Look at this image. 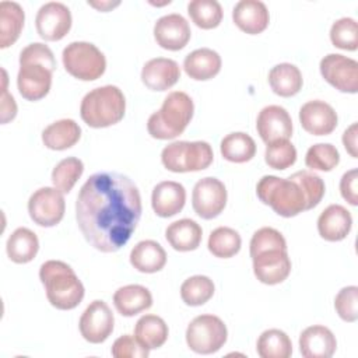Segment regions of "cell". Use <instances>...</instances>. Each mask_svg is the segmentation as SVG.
<instances>
[{"label": "cell", "instance_id": "obj_13", "mask_svg": "<svg viewBox=\"0 0 358 358\" xmlns=\"http://www.w3.org/2000/svg\"><path fill=\"white\" fill-rule=\"evenodd\" d=\"M113 324L115 317L110 308L106 302L96 299L92 301L83 312L78 329L84 340L92 344H99L112 334Z\"/></svg>", "mask_w": 358, "mask_h": 358}, {"label": "cell", "instance_id": "obj_41", "mask_svg": "<svg viewBox=\"0 0 358 358\" xmlns=\"http://www.w3.org/2000/svg\"><path fill=\"white\" fill-rule=\"evenodd\" d=\"M331 43L343 50H357L358 48V25L354 18L343 17L333 22L330 28Z\"/></svg>", "mask_w": 358, "mask_h": 358}, {"label": "cell", "instance_id": "obj_10", "mask_svg": "<svg viewBox=\"0 0 358 358\" xmlns=\"http://www.w3.org/2000/svg\"><path fill=\"white\" fill-rule=\"evenodd\" d=\"M64 197L56 187H41L35 190L28 200V213L31 220L39 227L50 228L57 225L64 215Z\"/></svg>", "mask_w": 358, "mask_h": 358}, {"label": "cell", "instance_id": "obj_39", "mask_svg": "<svg viewBox=\"0 0 358 358\" xmlns=\"http://www.w3.org/2000/svg\"><path fill=\"white\" fill-rule=\"evenodd\" d=\"M340 162V154L333 144L319 143L309 147L305 155V164L313 171L329 172Z\"/></svg>", "mask_w": 358, "mask_h": 358}, {"label": "cell", "instance_id": "obj_35", "mask_svg": "<svg viewBox=\"0 0 358 358\" xmlns=\"http://www.w3.org/2000/svg\"><path fill=\"white\" fill-rule=\"evenodd\" d=\"M207 246L213 256L228 259L241 250L242 239L235 229L229 227H218L210 234Z\"/></svg>", "mask_w": 358, "mask_h": 358}, {"label": "cell", "instance_id": "obj_19", "mask_svg": "<svg viewBox=\"0 0 358 358\" xmlns=\"http://www.w3.org/2000/svg\"><path fill=\"white\" fill-rule=\"evenodd\" d=\"M180 78L179 64L166 57L148 60L141 70V81L151 91H166Z\"/></svg>", "mask_w": 358, "mask_h": 358}, {"label": "cell", "instance_id": "obj_4", "mask_svg": "<svg viewBox=\"0 0 358 358\" xmlns=\"http://www.w3.org/2000/svg\"><path fill=\"white\" fill-rule=\"evenodd\" d=\"M194 112L192 98L182 91L169 92L159 110L154 112L147 122L151 137L171 140L180 136L190 123Z\"/></svg>", "mask_w": 358, "mask_h": 358}, {"label": "cell", "instance_id": "obj_46", "mask_svg": "<svg viewBox=\"0 0 358 358\" xmlns=\"http://www.w3.org/2000/svg\"><path fill=\"white\" fill-rule=\"evenodd\" d=\"M357 182H358V171L350 169L347 171L340 180V193L344 200H347L351 206L358 204V189H357Z\"/></svg>", "mask_w": 358, "mask_h": 358}, {"label": "cell", "instance_id": "obj_6", "mask_svg": "<svg viewBox=\"0 0 358 358\" xmlns=\"http://www.w3.org/2000/svg\"><path fill=\"white\" fill-rule=\"evenodd\" d=\"M257 197L275 214L289 218L306 210V197L296 182L273 175L263 176L256 186Z\"/></svg>", "mask_w": 358, "mask_h": 358}, {"label": "cell", "instance_id": "obj_15", "mask_svg": "<svg viewBox=\"0 0 358 358\" xmlns=\"http://www.w3.org/2000/svg\"><path fill=\"white\" fill-rule=\"evenodd\" d=\"M256 278L267 285H275L287 280L291 273V259L287 249L271 248L252 256Z\"/></svg>", "mask_w": 358, "mask_h": 358}, {"label": "cell", "instance_id": "obj_49", "mask_svg": "<svg viewBox=\"0 0 358 358\" xmlns=\"http://www.w3.org/2000/svg\"><path fill=\"white\" fill-rule=\"evenodd\" d=\"M120 1H88V6L99 10V11H109L113 7H117Z\"/></svg>", "mask_w": 358, "mask_h": 358}, {"label": "cell", "instance_id": "obj_27", "mask_svg": "<svg viewBox=\"0 0 358 358\" xmlns=\"http://www.w3.org/2000/svg\"><path fill=\"white\" fill-rule=\"evenodd\" d=\"M130 263L140 273H157L166 263V252L152 239L140 241L130 252Z\"/></svg>", "mask_w": 358, "mask_h": 358}, {"label": "cell", "instance_id": "obj_26", "mask_svg": "<svg viewBox=\"0 0 358 358\" xmlns=\"http://www.w3.org/2000/svg\"><path fill=\"white\" fill-rule=\"evenodd\" d=\"M165 238L175 250L190 252L200 246L203 229L196 221L190 218H182L166 227Z\"/></svg>", "mask_w": 358, "mask_h": 358}, {"label": "cell", "instance_id": "obj_47", "mask_svg": "<svg viewBox=\"0 0 358 358\" xmlns=\"http://www.w3.org/2000/svg\"><path fill=\"white\" fill-rule=\"evenodd\" d=\"M17 115V103L13 98V95H10L7 92V90H3V95H1V123H7L8 120H13Z\"/></svg>", "mask_w": 358, "mask_h": 358}, {"label": "cell", "instance_id": "obj_1", "mask_svg": "<svg viewBox=\"0 0 358 358\" xmlns=\"http://www.w3.org/2000/svg\"><path fill=\"white\" fill-rule=\"evenodd\" d=\"M76 218L87 242L112 253L124 246L141 218V196L134 182L117 172H98L83 185Z\"/></svg>", "mask_w": 358, "mask_h": 358}, {"label": "cell", "instance_id": "obj_37", "mask_svg": "<svg viewBox=\"0 0 358 358\" xmlns=\"http://www.w3.org/2000/svg\"><path fill=\"white\" fill-rule=\"evenodd\" d=\"M187 13L201 29L217 28L222 20V7L217 0H192L187 4Z\"/></svg>", "mask_w": 358, "mask_h": 358}, {"label": "cell", "instance_id": "obj_5", "mask_svg": "<svg viewBox=\"0 0 358 358\" xmlns=\"http://www.w3.org/2000/svg\"><path fill=\"white\" fill-rule=\"evenodd\" d=\"M126 112V99L116 85H103L87 92L80 105L84 123L94 129L119 123Z\"/></svg>", "mask_w": 358, "mask_h": 358}, {"label": "cell", "instance_id": "obj_32", "mask_svg": "<svg viewBox=\"0 0 358 358\" xmlns=\"http://www.w3.org/2000/svg\"><path fill=\"white\" fill-rule=\"evenodd\" d=\"M168 326L165 320L157 315L141 316L134 326V337L148 350L159 348L168 340Z\"/></svg>", "mask_w": 358, "mask_h": 358}, {"label": "cell", "instance_id": "obj_18", "mask_svg": "<svg viewBox=\"0 0 358 358\" xmlns=\"http://www.w3.org/2000/svg\"><path fill=\"white\" fill-rule=\"evenodd\" d=\"M190 27L180 14H168L157 20L154 25L155 42L166 50H180L190 41Z\"/></svg>", "mask_w": 358, "mask_h": 358}, {"label": "cell", "instance_id": "obj_30", "mask_svg": "<svg viewBox=\"0 0 358 358\" xmlns=\"http://www.w3.org/2000/svg\"><path fill=\"white\" fill-rule=\"evenodd\" d=\"M268 84L274 94L288 98L296 95L301 91L303 78L295 64L280 63L270 70Z\"/></svg>", "mask_w": 358, "mask_h": 358}, {"label": "cell", "instance_id": "obj_7", "mask_svg": "<svg viewBox=\"0 0 358 358\" xmlns=\"http://www.w3.org/2000/svg\"><path fill=\"white\" fill-rule=\"evenodd\" d=\"M213 159V148L207 141H173L161 152L162 165L175 173L203 171Z\"/></svg>", "mask_w": 358, "mask_h": 358}, {"label": "cell", "instance_id": "obj_40", "mask_svg": "<svg viewBox=\"0 0 358 358\" xmlns=\"http://www.w3.org/2000/svg\"><path fill=\"white\" fill-rule=\"evenodd\" d=\"M289 179H292L294 182H296L299 185V187L302 189L305 197H306V210H310L313 207H316L326 192V186L323 179L316 175L312 171H298L295 173H292L289 176Z\"/></svg>", "mask_w": 358, "mask_h": 358}, {"label": "cell", "instance_id": "obj_3", "mask_svg": "<svg viewBox=\"0 0 358 358\" xmlns=\"http://www.w3.org/2000/svg\"><path fill=\"white\" fill-rule=\"evenodd\" d=\"M39 278L45 287L46 298L52 306L70 310L84 298V285L74 270L64 262L48 260L39 268Z\"/></svg>", "mask_w": 358, "mask_h": 358}, {"label": "cell", "instance_id": "obj_29", "mask_svg": "<svg viewBox=\"0 0 358 358\" xmlns=\"http://www.w3.org/2000/svg\"><path fill=\"white\" fill-rule=\"evenodd\" d=\"M7 256L17 264H25L34 260L39 250V241L34 231L21 227L17 228L7 239Z\"/></svg>", "mask_w": 358, "mask_h": 358}, {"label": "cell", "instance_id": "obj_20", "mask_svg": "<svg viewBox=\"0 0 358 358\" xmlns=\"http://www.w3.org/2000/svg\"><path fill=\"white\" fill-rule=\"evenodd\" d=\"M186 203V190L182 183L173 180L159 182L151 194V206L158 217L168 218L182 211Z\"/></svg>", "mask_w": 358, "mask_h": 358}, {"label": "cell", "instance_id": "obj_2", "mask_svg": "<svg viewBox=\"0 0 358 358\" xmlns=\"http://www.w3.org/2000/svg\"><path fill=\"white\" fill-rule=\"evenodd\" d=\"M56 60L49 46L35 42L20 53V70L17 74L18 92L27 101H39L48 95L52 87V73Z\"/></svg>", "mask_w": 358, "mask_h": 358}, {"label": "cell", "instance_id": "obj_36", "mask_svg": "<svg viewBox=\"0 0 358 358\" xmlns=\"http://www.w3.org/2000/svg\"><path fill=\"white\" fill-rule=\"evenodd\" d=\"M215 287L207 275H193L180 285V298L189 306H200L208 302L214 295Z\"/></svg>", "mask_w": 358, "mask_h": 358}, {"label": "cell", "instance_id": "obj_31", "mask_svg": "<svg viewBox=\"0 0 358 358\" xmlns=\"http://www.w3.org/2000/svg\"><path fill=\"white\" fill-rule=\"evenodd\" d=\"M24 10L15 1L0 3V48L6 49L13 45L24 27Z\"/></svg>", "mask_w": 358, "mask_h": 358}, {"label": "cell", "instance_id": "obj_22", "mask_svg": "<svg viewBox=\"0 0 358 358\" xmlns=\"http://www.w3.org/2000/svg\"><path fill=\"white\" fill-rule=\"evenodd\" d=\"M336 348L337 340L324 326H309L299 336V351L305 358H330Z\"/></svg>", "mask_w": 358, "mask_h": 358}, {"label": "cell", "instance_id": "obj_16", "mask_svg": "<svg viewBox=\"0 0 358 358\" xmlns=\"http://www.w3.org/2000/svg\"><path fill=\"white\" fill-rule=\"evenodd\" d=\"M256 129L266 144L277 140H288L292 136V119L282 106L268 105L259 112Z\"/></svg>", "mask_w": 358, "mask_h": 358}, {"label": "cell", "instance_id": "obj_12", "mask_svg": "<svg viewBox=\"0 0 358 358\" xmlns=\"http://www.w3.org/2000/svg\"><path fill=\"white\" fill-rule=\"evenodd\" d=\"M322 77L340 92L355 94L358 91L357 60L338 53H329L319 64Z\"/></svg>", "mask_w": 358, "mask_h": 358}, {"label": "cell", "instance_id": "obj_45", "mask_svg": "<svg viewBox=\"0 0 358 358\" xmlns=\"http://www.w3.org/2000/svg\"><path fill=\"white\" fill-rule=\"evenodd\" d=\"M110 352L115 358H147L150 350L144 347L136 337L124 334L115 340Z\"/></svg>", "mask_w": 358, "mask_h": 358}, {"label": "cell", "instance_id": "obj_48", "mask_svg": "<svg viewBox=\"0 0 358 358\" xmlns=\"http://www.w3.org/2000/svg\"><path fill=\"white\" fill-rule=\"evenodd\" d=\"M357 134H358V124L352 123L344 133H343V144L347 150V152L352 157V158H358V152H357Z\"/></svg>", "mask_w": 358, "mask_h": 358}, {"label": "cell", "instance_id": "obj_28", "mask_svg": "<svg viewBox=\"0 0 358 358\" xmlns=\"http://www.w3.org/2000/svg\"><path fill=\"white\" fill-rule=\"evenodd\" d=\"M81 137V129L73 119H60L49 124L42 131L45 147L55 151H63L73 147Z\"/></svg>", "mask_w": 358, "mask_h": 358}, {"label": "cell", "instance_id": "obj_25", "mask_svg": "<svg viewBox=\"0 0 358 358\" xmlns=\"http://www.w3.org/2000/svg\"><path fill=\"white\" fill-rule=\"evenodd\" d=\"M113 305L122 316H134L147 310L152 305V295L144 285L129 284L120 287L113 294Z\"/></svg>", "mask_w": 358, "mask_h": 358}, {"label": "cell", "instance_id": "obj_14", "mask_svg": "<svg viewBox=\"0 0 358 358\" xmlns=\"http://www.w3.org/2000/svg\"><path fill=\"white\" fill-rule=\"evenodd\" d=\"M35 27L42 39L49 42L60 41L71 28V13L66 4L49 1L38 10Z\"/></svg>", "mask_w": 358, "mask_h": 358}, {"label": "cell", "instance_id": "obj_44", "mask_svg": "<svg viewBox=\"0 0 358 358\" xmlns=\"http://www.w3.org/2000/svg\"><path fill=\"white\" fill-rule=\"evenodd\" d=\"M271 248H281V249H287V242L285 238L282 236V234L271 227H263L260 229H257L252 239H250V257L257 255L262 250L266 249H271Z\"/></svg>", "mask_w": 358, "mask_h": 358}, {"label": "cell", "instance_id": "obj_33", "mask_svg": "<svg viewBox=\"0 0 358 358\" xmlns=\"http://www.w3.org/2000/svg\"><path fill=\"white\" fill-rule=\"evenodd\" d=\"M220 151L227 161L243 164L255 157L256 143L249 134L243 131H235L229 133L221 140Z\"/></svg>", "mask_w": 358, "mask_h": 358}, {"label": "cell", "instance_id": "obj_21", "mask_svg": "<svg viewBox=\"0 0 358 358\" xmlns=\"http://www.w3.org/2000/svg\"><path fill=\"white\" fill-rule=\"evenodd\" d=\"M232 20L241 31L249 35H257L267 28L270 14L263 1L241 0L232 10Z\"/></svg>", "mask_w": 358, "mask_h": 358}, {"label": "cell", "instance_id": "obj_17", "mask_svg": "<svg viewBox=\"0 0 358 358\" xmlns=\"http://www.w3.org/2000/svg\"><path fill=\"white\" fill-rule=\"evenodd\" d=\"M299 122L305 131L313 136H327L337 127V113L324 101L313 99L299 109Z\"/></svg>", "mask_w": 358, "mask_h": 358}, {"label": "cell", "instance_id": "obj_38", "mask_svg": "<svg viewBox=\"0 0 358 358\" xmlns=\"http://www.w3.org/2000/svg\"><path fill=\"white\" fill-rule=\"evenodd\" d=\"M84 172V164L76 157L62 159L52 171V183L62 193H69Z\"/></svg>", "mask_w": 358, "mask_h": 358}, {"label": "cell", "instance_id": "obj_23", "mask_svg": "<svg viewBox=\"0 0 358 358\" xmlns=\"http://www.w3.org/2000/svg\"><path fill=\"white\" fill-rule=\"evenodd\" d=\"M352 227L350 211L340 204H330L317 218L319 235L329 242H338L347 238Z\"/></svg>", "mask_w": 358, "mask_h": 358}, {"label": "cell", "instance_id": "obj_8", "mask_svg": "<svg viewBox=\"0 0 358 358\" xmlns=\"http://www.w3.org/2000/svg\"><path fill=\"white\" fill-rule=\"evenodd\" d=\"M66 71L81 81L99 78L106 69L105 55L91 42H71L62 53Z\"/></svg>", "mask_w": 358, "mask_h": 358}, {"label": "cell", "instance_id": "obj_11", "mask_svg": "<svg viewBox=\"0 0 358 358\" xmlns=\"http://www.w3.org/2000/svg\"><path fill=\"white\" fill-rule=\"evenodd\" d=\"M227 189L224 183L213 176L200 179L192 192L194 213L203 220L218 217L227 206Z\"/></svg>", "mask_w": 358, "mask_h": 358}, {"label": "cell", "instance_id": "obj_24", "mask_svg": "<svg viewBox=\"0 0 358 358\" xmlns=\"http://www.w3.org/2000/svg\"><path fill=\"white\" fill-rule=\"evenodd\" d=\"M221 63V56L215 50L210 48H200L185 57L183 69L190 78L196 81H206L220 73Z\"/></svg>", "mask_w": 358, "mask_h": 358}, {"label": "cell", "instance_id": "obj_43", "mask_svg": "<svg viewBox=\"0 0 358 358\" xmlns=\"http://www.w3.org/2000/svg\"><path fill=\"white\" fill-rule=\"evenodd\" d=\"M358 287L348 285L338 291L334 298V308L337 315L344 322H355L358 319Z\"/></svg>", "mask_w": 358, "mask_h": 358}, {"label": "cell", "instance_id": "obj_42", "mask_svg": "<svg viewBox=\"0 0 358 358\" xmlns=\"http://www.w3.org/2000/svg\"><path fill=\"white\" fill-rule=\"evenodd\" d=\"M264 161L270 168L284 171L295 164L296 148L289 140L273 141L266 147Z\"/></svg>", "mask_w": 358, "mask_h": 358}, {"label": "cell", "instance_id": "obj_9", "mask_svg": "<svg viewBox=\"0 0 358 358\" xmlns=\"http://www.w3.org/2000/svg\"><path fill=\"white\" fill-rule=\"evenodd\" d=\"M228 338L224 322L215 315L196 316L186 329L187 347L203 355L217 352Z\"/></svg>", "mask_w": 358, "mask_h": 358}, {"label": "cell", "instance_id": "obj_34", "mask_svg": "<svg viewBox=\"0 0 358 358\" xmlns=\"http://www.w3.org/2000/svg\"><path fill=\"white\" fill-rule=\"evenodd\" d=\"M256 350L262 358H288L292 354V343L282 330L268 329L259 336Z\"/></svg>", "mask_w": 358, "mask_h": 358}]
</instances>
